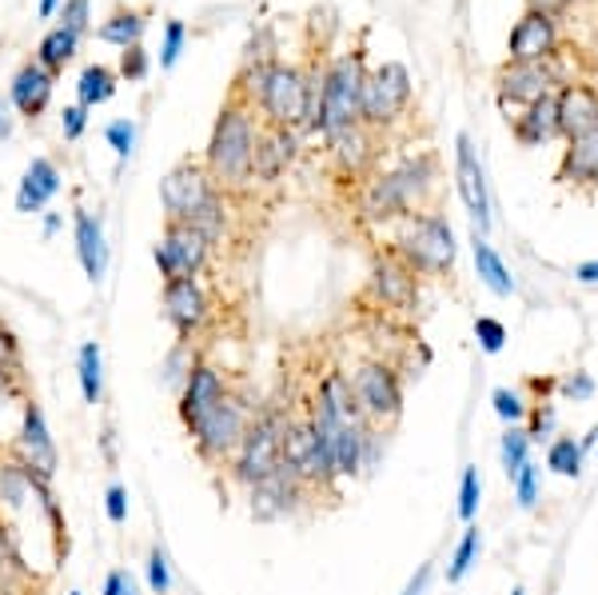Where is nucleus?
Returning a JSON list of instances; mask_svg holds the SVG:
<instances>
[{
    "label": "nucleus",
    "instance_id": "c03bdc74",
    "mask_svg": "<svg viewBox=\"0 0 598 595\" xmlns=\"http://www.w3.org/2000/svg\"><path fill=\"white\" fill-rule=\"evenodd\" d=\"M491 404H495V412L503 416L506 424H518L523 416H527V404H523V396H518V392H511V388H495Z\"/></svg>",
    "mask_w": 598,
    "mask_h": 595
},
{
    "label": "nucleus",
    "instance_id": "473e14b6",
    "mask_svg": "<svg viewBox=\"0 0 598 595\" xmlns=\"http://www.w3.org/2000/svg\"><path fill=\"white\" fill-rule=\"evenodd\" d=\"M76 376H81L84 400H88V404H100V396H104V356H100V344H96V340L81 344V352H76Z\"/></svg>",
    "mask_w": 598,
    "mask_h": 595
},
{
    "label": "nucleus",
    "instance_id": "a19ab883",
    "mask_svg": "<svg viewBox=\"0 0 598 595\" xmlns=\"http://www.w3.org/2000/svg\"><path fill=\"white\" fill-rule=\"evenodd\" d=\"M554 420H559V412H554L551 400H535V408H530V428H527V436H530V440H551Z\"/></svg>",
    "mask_w": 598,
    "mask_h": 595
},
{
    "label": "nucleus",
    "instance_id": "58836bf2",
    "mask_svg": "<svg viewBox=\"0 0 598 595\" xmlns=\"http://www.w3.org/2000/svg\"><path fill=\"white\" fill-rule=\"evenodd\" d=\"M475 340H479V348H483L487 356L503 352V344H506L503 320H495V316H479V320H475Z\"/></svg>",
    "mask_w": 598,
    "mask_h": 595
},
{
    "label": "nucleus",
    "instance_id": "4468645a",
    "mask_svg": "<svg viewBox=\"0 0 598 595\" xmlns=\"http://www.w3.org/2000/svg\"><path fill=\"white\" fill-rule=\"evenodd\" d=\"M327 148H332V168L339 185H363L380 160V132L363 129V124H351V129L327 136Z\"/></svg>",
    "mask_w": 598,
    "mask_h": 595
},
{
    "label": "nucleus",
    "instance_id": "c85d7f7f",
    "mask_svg": "<svg viewBox=\"0 0 598 595\" xmlns=\"http://www.w3.org/2000/svg\"><path fill=\"white\" fill-rule=\"evenodd\" d=\"M76 48H81V36L72 33V28H64V24H57V28H48V33L40 36V45H36L33 60L40 64V69L52 72V76H60V72L72 64Z\"/></svg>",
    "mask_w": 598,
    "mask_h": 595
},
{
    "label": "nucleus",
    "instance_id": "39448f33",
    "mask_svg": "<svg viewBox=\"0 0 598 595\" xmlns=\"http://www.w3.org/2000/svg\"><path fill=\"white\" fill-rule=\"evenodd\" d=\"M399 236L392 240V252L411 272H431V276H451L455 269V233L447 216L439 212H411L403 216Z\"/></svg>",
    "mask_w": 598,
    "mask_h": 595
},
{
    "label": "nucleus",
    "instance_id": "dca6fc26",
    "mask_svg": "<svg viewBox=\"0 0 598 595\" xmlns=\"http://www.w3.org/2000/svg\"><path fill=\"white\" fill-rule=\"evenodd\" d=\"M455 180H459L463 204L471 212L475 233H487V228H491V197H487L483 164L475 156V144L467 132H459V141H455Z\"/></svg>",
    "mask_w": 598,
    "mask_h": 595
},
{
    "label": "nucleus",
    "instance_id": "e2e57ef3",
    "mask_svg": "<svg viewBox=\"0 0 598 595\" xmlns=\"http://www.w3.org/2000/svg\"><path fill=\"white\" fill-rule=\"evenodd\" d=\"M69 595H81V592H69Z\"/></svg>",
    "mask_w": 598,
    "mask_h": 595
},
{
    "label": "nucleus",
    "instance_id": "72a5a7b5",
    "mask_svg": "<svg viewBox=\"0 0 598 595\" xmlns=\"http://www.w3.org/2000/svg\"><path fill=\"white\" fill-rule=\"evenodd\" d=\"M583 444H578L575 436H559V440H551V448H547V467L551 472H559V476L575 479L578 472H583Z\"/></svg>",
    "mask_w": 598,
    "mask_h": 595
},
{
    "label": "nucleus",
    "instance_id": "b1692460",
    "mask_svg": "<svg viewBox=\"0 0 598 595\" xmlns=\"http://www.w3.org/2000/svg\"><path fill=\"white\" fill-rule=\"evenodd\" d=\"M224 396H228L224 376H219L212 364H192L184 380V396H180V420L184 424L200 420V416H204L207 408H216Z\"/></svg>",
    "mask_w": 598,
    "mask_h": 595
},
{
    "label": "nucleus",
    "instance_id": "6ab92c4d",
    "mask_svg": "<svg viewBox=\"0 0 598 595\" xmlns=\"http://www.w3.org/2000/svg\"><path fill=\"white\" fill-rule=\"evenodd\" d=\"M296 152H299L296 129H276V124H260V136H255L252 180H260V185H276L279 176H284L291 168Z\"/></svg>",
    "mask_w": 598,
    "mask_h": 595
},
{
    "label": "nucleus",
    "instance_id": "09e8293b",
    "mask_svg": "<svg viewBox=\"0 0 598 595\" xmlns=\"http://www.w3.org/2000/svg\"><path fill=\"white\" fill-rule=\"evenodd\" d=\"M559 392H563V396H571V400H590V396H595V380H590L587 372L563 376V380H559Z\"/></svg>",
    "mask_w": 598,
    "mask_h": 595
},
{
    "label": "nucleus",
    "instance_id": "3c124183",
    "mask_svg": "<svg viewBox=\"0 0 598 595\" xmlns=\"http://www.w3.org/2000/svg\"><path fill=\"white\" fill-rule=\"evenodd\" d=\"M64 141H81V132H84V124H88V108H81V105H72V108H64Z\"/></svg>",
    "mask_w": 598,
    "mask_h": 595
},
{
    "label": "nucleus",
    "instance_id": "423d86ee",
    "mask_svg": "<svg viewBox=\"0 0 598 595\" xmlns=\"http://www.w3.org/2000/svg\"><path fill=\"white\" fill-rule=\"evenodd\" d=\"M291 416L284 408H264L255 412L248 432H243L240 448L231 455V476L240 484H260L264 476H272L284 464V436H288Z\"/></svg>",
    "mask_w": 598,
    "mask_h": 595
},
{
    "label": "nucleus",
    "instance_id": "9b49d317",
    "mask_svg": "<svg viewBox=\"0 0 598 595\" xmlns=\"http://www.w3.org/2000/svg\"><path fill=\"white\" fill-rule=\"evenodd\" d=\"M207 252H212V240L200 233L196 224L188 221H168L164 224V236L156 245V269H160L164 284L172 281H196L207 264Z\"/></svg>",
    "mask_w": 598,
    "mask_h": 595
},
{
    "label": "nucleus",
    "instance_id": "13d9d810",
    "mask_svg": "<svg viewBox=\"0 0 598 595\" xmlns=\"http://www.w3.org/2000/svg\"><path fill=\"white\" fill-rule=\"evenodd\" d=\"M57 4L60 0H40V16H45V21L48 16H57Z\"/></svg>",
    "mask_w": 598,
    "mask_h": 595
},
{
    "label": "nucleus",
    "instance_id": "c756f323",
    "mask_svg": "<svg viewBox=\"0 0 598 595\" xmlns=\"http://www.w3.org/2000/svg\"><path fill=\"white\" fill-rule=\"evenodd\" d=\"M471 252H475V272H479V281H483L495 296H515V281H511V272H506L503 257L487 245V236L475 233Z\"/></svg>",
    "mask_w": 598,
    "mask_h": 595
},
{
    "label": "nucleus",
    "instance_id": "4be33fe9",
    "mask_svg": "<svg viewBox=\"0 0 598 595\" xmlns=\"http://www.w3.org/2000/svg\"><path fill=\"white\" fill-rule=\"evenodd\" d=\"M164 316L180 336L200 332L207 320V296L200 288V281H172L164 284Z\"/></svg>",
    "mask_w": 598,
    "mask_h": 595
},
{
    "label": "nucleus",
    "instance_id": "412c9836",
    "mask_svg": "<svg viewBox=\"0 0 598 595\" xmlns=\"http://www.w3.org/2000/svg\"><path fill=\"white\" fill-rule=\"evenodd\" d=\"M554 100H559V136H563V141H575L583 132L598 129V88L595 84L571 81L554 93Z\"/></svg>",
    "mask_w": 598,
    "mask_h": 595
},
{
    "label": "nucleus",
    "instance_id": "ea45409f",
    "mask_svg": "<svg viewBox=\"0 0 598 595\" xmlns=\"http://www.w3.org/2000/svg\"><path fill=\"white\" fill-rule=\"evenodd\" d=\"M184 40H188V28L184 21H168L164 24V48H160V69H172L180 52H184Z\"/></svg>",
    "mask_w": 598,
    "mask_h": 595
},
{
    "label": "nucleus",
    "instance_id": "a878e982",
    "mask_svg": "<svg viewBox=\"0 0 598 595\" xmlns=\"http://www.w3.org/2000/svg\"><path fill=\"white\" fill-rule=\"evenodd\" d=\"M559 180L571 188H598V129L566 141L559 160Z\"/></svg>",
    "mask_w": 598,
    "mask_h": 595
},
{
    "label": "nucleus",
    "instance_id": "5701e85b",
    "mask_svg": "<svg viewBox=\"0 0 598 595\" xmlns=\"http://www.w3.org/2000/svg\"><path fill=\"white\" fill-rule=\"evenodd\" d=\"M52 88H57V76L48 69H40L36 60H28V64H21L16 76H12L9 100L24 120H36L48 108V100H52Z\"/></svg>",
    "mask_w": 598,
    "mask_h": 595
},
{
    "label": "nucleus",
    "instance_id": "de8ad7c7",
    "mask_svg": "<svg viewBox=\"0 0 598 595\" xmlns=\"http://www.w3.org/2000/svg\"><path fill=\"white\" fill-rule=\"evenodd\" d=\"M104 512H108V520H112L116 527L128 520V491L120 488V484H112V488L104 491Z\"/></svg>",
    "mask_w": 598,
    "mask_h": 595
},
{
    "label": "nucleus",
    "instance_id": "f3484780",
    "mask_svg": "<svg viewBox=\"0 0 598 595\" xmlns=\"http://www.w3.org/2000/svg\"><path fill=\"white\" fill-rule=\"evenodd\" d=\"M16 464H24L33 476L48 479L57 472V444L48 436V424H45V412L40 404H24V416H21V436H16Z\"/></svg>",
    "mask_w": 598,
    "mask_h": 595
},
{
    "label": "nucleus",
    "instance_id": "f8f14e48",
    "mask_svg": "<svg viewBox=\"0 0 598 595\" xmlns=\"http://www.w3.org/2000/svg\"><path fill=\"white\" fill-rule=\"evenodd\" d=\"M216 197L219 188L212 185V176H207V168L200 160H180L160 180V204L168 212V221H192Z\"/></svg>",
    "mask_w": 598,
    "mask_h": 595
},
{
    "label": "nucleus",
    "instance_id": "8fccbe9b",
    "mask_svg": "<svg viewBox=\"0 0 598 595\" xmlns=\"http://www.w3.org/2000/svg\"><path fill=\"white\" fill-rule=\"evenodd\" d=\"M104 595H140V587L128 575V568H112V572L104 575Z\"/></svg>",
    "mask_w": 598,
    "mask_h": 595
},
{
    "label": "nucleus",
    "instance_id": "5fc2aeb1",
    "mask_svg": "<svg viewBox=\"0 0 598 595\" xmlns=\"http://www.w3.org/2000/svg\"><path fill=\"white\" fill-rule=\"evenodd\" d=\"M16 360V340H12L9 328H0V364H12Z\"/></svg>",
    "mask_w": 598,
    "mask_h": 595
},
{
    "label": "nucleus",
    "instance_id": "ddd939ff",
    "mask_svg": "<svg viewBox=\"0 0 598 595\" xmlns=\"http://www.w3.org/2000/svg\"><path fill=\"white\" fill-rule=\"evenodd\" d=\"M554 84H559V72L551 69V60H547V64H518V60H503L495 72V93H499L503 112H511V108H530L535 100L551 96Z\"/></svg>",
    "mask_w": 598,
    "mask_h": 595
},
{
    "label": "nucleus",
    "instance_id": "0eeeda50",
    "mask_svg": "<svg viewBox=\"0 0 598 595\" xmlns=\"http://www.w3.org/2000/svg\"><path fill=\"white\" fill-rule=\"evenodd\" d=\"M411 96H415V88H411V72H407V64L387 60V64H380L375 72H368V81H363V96H359V124L371 132L392 129L395 120L407 117Z\"/></svg>",
    "mask_w": 598,
    "mask_h": 595
},
{
    "label": "nucleus",
    "instance_id": "9d476101",
    "mask_svg": "<svg viewBox=\"0 0 598 595\" xmlns=\"http://www.w3.org/2000/svg\"><path fill=\"white\" fill-rule=\"evenodd\" d=\"M284 467L303 484V488H327L335 479L332 448L315 432V424L308 416H291L288 436H284Z\"/></svg>",
    "mask_w": 598,
    "mask_h": 595
},
{
    "label": "nucleus",
    "instance_id": "393cba45",
    "mask_svg": "<svg viewBox=\"0 0 598 595\" xmlns=\"http://www.w3.org/2000/svg\"><path fill=\"white\" fill-rule=\"evenodd\" d=\"M57 192H60V168L48 156H33L21 176V188H16V212L36 216Z\"/></svg>",
    "mask_w": 598,
    "mask_h": 595
},
{
    "label": "nucleus",
    "instance_id": "79ce46f5",
    "mask_svg": "<svg viewBox=\"0 0 598 595\" xmlns=\"http://www.w3.org/2000/svg\"><path fill=\"white\" fill-rule=\"evenodd\" d=\"M511 484H515L518 508H535V500H539V467L527 460V464L518 467V476L511 479Z\"/></svg>",
    "mask_w": 598,
    "mask_h": 595
},
{
    "label": "nucleus",
    "instance_id": "c9c22d12",
    "mask_svg": "<svg viewBox=\"0 0 598 595\" xmlns=\"http://www.w3.org/2000/svg\"><path fill=\"white\" fill-rule=\"evenodd\" d=\"M527 452H530V436L527 428H518V424H511L503 432V467H506V479L518 476V467L527 464Z\"/></svg>",
    "mask_w": 598,
    "mask_h": 595
},
{
    "label": "nucleus",
    "instance_id": "f704fd0d",
    "mask_svg": "<svg viewBox=\"0 0 598 595\" xmlns=\"http://www.w3.org/2000/svg\"><path fill=\"white\" fill-rule=\"evenodd\" d=\"M475 560H479V527L467 524V532H463V539H459V548H455V556H451L447 584H459L463 575L475 568Z\"/></svg>",
    "mask_w": 598,
    "mask_h": 595
},
{
    "label": "nucleus",
    "instance_id": "603ef678",
    "mask_svg": "<svg viewBox=\"0 0 598 595\" xmlns=\"http://www.w3.org/2000/svg\"><path fill=\"white\" fill-rule=\"evenodd\" d=\"M571 9V0H527V12H542V16H559Z\"/></svg>",
    "mask_w": 598,
    "mask_h": 595
},
{
    "label": "nucleus",
    "instance_id": "4c0bfd02",
    "mask_svg": "<svg viewBox=\"0 0 598 595\" xmlns=\"http://www.w3.org/2000/svg\"><path fill=\"white\" fill-rule=\"evenodd\" d=\"M148 69H152V60H148V52H144V45H128L124 52H120V69H116V76L128 84H136L148 76Z\"/></svg>",
    "mask_w": 598,
    "mask_h": 595
},
{
    "label": "nucleus",
    "instance_id": "864d4df0",
    "mask_svg": "<svg viewBox=\"0 0 598 595\" xmlns=\"http://www.w3.org/2000/svg\"><path fill=\"white\" fill-rule=\"evenodd\" d=\"M427 584H431V563H423V568H419V572H415V580L407 587H403L399 595H423L427 592Z\"/></svg>",
    "mask_w": 598,
    "mask_h": 595
},
{
    "label": "nucleus",
    "instance_id": "bf43d9fd",
    "mask_svg": "<svg viewBox=\"0 0 598 595\" xmlns=\"http://www.w3.org/2000/svg\"><path fill=\"white\" fill-rule=\"evenodd\" d=\"M9 392V364H0V400Z\"/></svg>",
    "mask_w": 598,
    "mask_h": 595
},
{
    "label": "nucleus",
    "instance_id": "6e6552de",
    "mask_svg": "<svg viewBox=\"0 0 598 595\" xmlns=\"http://www.w3.org/2000/svg\"><path fill=\"white\" fill-rule=\"evenodd\" d=\"M347 380H351L359 416H363L368 428H392V424L403 416V384L392 364L368 360V364H359Z\"/></svg>",
    "mask_w": 598,
    "mask_h": 595
},
{
    "label": "nucleus",
    "instance_id": "37998d69",
    "mask_svg": "<svg viewBox=\"0 0 598 595\" xmlns=\"http://www.w3.org/2000/svg\"><path fill=\"white\" fill-rule=\"evenodd\" d=\"M104 136H108V144L116 148L120 160H128L132 148H136V124H132V120H112V124L104 129Z\"/></svg>",
    "mask_w": 598,
    "mask_h": 595
},
{
    "label": "nucleus",
    "instance_id": "4d7b16f0",
    "mask_svg": "<svg viewBox=\"0 0 598 595\" xmlns=\"http://www.w3.org/2000/svg\"><path fill=\"white\" fill-rule=\"evenodd\" d=\"M12 136V112H9V105L0 100V141H9Z\"/></svg>",
    "mask_w": 598,
    "mask_h": 595
},
{
    "label": "nucleus",
    "instance_id": "7ed1b4c3",
    "mask_svg": "<svg viewBox=\"0 0 598 595\" xmlns=\"http://www.w3.org/2000/svg\"><path fill=\"white\" fill-rule=\"evenodd\" d=\"M236 88L260 108L264 124H276V129H308V81H303V69H299V64L264 60V64H255L252 84L236 81Z\"/></svg>",
    "mask_w": 598,
    "mask_h": 595
},
{
    "label": "nucleus",
    "instance_id": "6e6d98bb",
    "mask_svg": "<svg viewBox=\"0 0 598 595\" xmlns=\"http://www.w3.org/2000/svg\"><path fill=\"white\" fill-rule=\"evenodd\" d=\"M575 281L578 284H598V260H587V264H578V269H575Z\"/></svg>",
    "mask_w": 598,
    "mask_h": 595
},
{
    "label": "nucleus",
    "instance_id": "a211bd4d",
    "mask_svg": "<svg viewBox=\"0 0 598 595\" xmlns=\"http://www.w3.org/2000/svg\"><path fill=\"white\" fill-rule=\"evenodd\" d=\"M371 288H375L383 308H395V312H411V308H419V272L407 269L395 252H383V260H375Z\"/></svg>",
    "mask_w": 598,
    "mask_h": 595
},
{
    "label": "nucleus",
    "instance_id": "49530a36",
    "mask_svg": "<svg viewBox=\"0 0 598 595\" xmlns=\"http://www.w3.org/2000/svg\"><path fill=\"white\" fill-rule=\"evenodd\" d=\"M168 584H172V572H168V556L160 548H152L148 556V587L156 595H168Z\"/></svg>",
    "mask_w": 598,
    "mask_h": 595
},
{
    "label": "nucleus",
    "instance_id": "f257e3e1",
    "mask_svg": "<svg viewBox=\"0 0 598 595\" xmlns=\"http://www.w3.org/2000/svg\"><path fill=\"white\" fill-rule=\"evenodd\" d=\"M255 136H260V120L255 105L231 84L228 100L219 108L216 129L204 152V168L219 192H240L252 185V160H255Z\"/></svg>",
    "mask_w": 598,
    "mask_h": 595
},
{
    "label": "nucleus",
    "instance_id": "cd10ccee",
    "mask_svg": "<svg viewBox=\"0 0 598 595\" xmlns=\"http://www.w3.org/2000/svg\"><path fill=\"white\" fill-rule=\"evenodd\" d=\"M72 224H76V257H81L84 272H88V281L100 284L104 272H108V245H104V224L96 221V216H88L84 209H76Z\"/></svg>",
    "mask_w": 598,
    "mask_h": 595
},
{
    "label": "nucleus",
    "instance_id": "680f3d73",
    "mask_svg": "<svg viewBox=\"0 0 598 595\" xmlns=\"http://www.w3.org/2000/svg\"><path fill=\"white\" fill-rule=\"evenodd\" d=\"M511 595H523V587H511Z\"/></svg>",
    "mask_w": 598,
    "mask_h": 595
},
{
    "label": "nucleus",
    "instance_id": "052dcab7",
    "mask_svg": "<svg viewBox=\"0 0 598 595\" xmlns=\"http://www.w3.org/2000/svg\"><path fill=\"white\" fill-rule=\"evenodd\" d=\"M9 572H12V568L4 560H0V592H9Z\"/></svg>",
    "mask_w": 598,
    "mask_h": 595
},
{
    "label": "nucleus",
    "instance_id": "2eb2a0df",
    "mask_svg": "<svg viewBox=\"0 0 598 595\" xmlns=\"http://www.w3.org/2000/svg\"><path fill=\"white\" fill-rule=\"evenodd\" d=\"M559 57V24L554 16H542V12H523L518 24L506 36V60H518V64H547V60Z\"/></svg>",
    "mask_w": 598,
    "mask_h": 595
},
{
    "label": "nucleus",
    "instance_id": "f03ea898",
    "mask_svg": "<svg viewBox=\"0 0 598 595\" xmlns=\"http://www.w3.org/2000/svg\"><path fill=\"white\" fill-rule=\"evenodd\" d=\"M435 188V156H415L403 160L399 168L371 172L356 188V209L371 224H395L411 212H427L423 200Z\"/></svg>",
    "mask_w": 598,
    "mask_h": 595
},
{
    "label": "nucleus",
    "instance_id": "20e7f679",
    "mask_svg": "<svg viewBox=\"0 0 598 595\" xmlns=\"http://www.w3.org/2000/svg\"><path fill=\"white\" fill-rule=\"evenodd\" d=\"M363 81H368V57L363 48H347L335 60H327L323 69V96H320V117L315 129L323 141L335 132L359 124V96H363Z\"/></svg>",
    "mask_w": 598,
    "mask_h": 595
},
{
    "label": "nucleus",
    "instance_id": "aec40b11",
    "mask_svg": "<svg viewBox=\"0 0 598 595\" xmlns=\"http://www.w3.org/2000/svg\"><path fill=\"white\" fill-rule=\"evenodd\" d=\"M308 496V488L291 476L288 467L279 464L272 476H264L260 484H252V515L255 520H279L299 508V500Z\"/></svg>",
    "mask_w": 598,
    "mask_h": 595
},
{
    "label": "nucleus",
    "instance_id": "1a4fd4ad",
    "mask_svg": "<svg viewBox=\"0 0 598 595\" xmlns=\"http://www.w3.org/2000/svg\"><path fill=\"white\" fill-rule=\"evenodd\" d=\"M255 412H248V404H243L240 396H224L216 404V408H207L200 420L188 424V432H192V440H196L200 455L204 460H212V464H224V460H231L236 455V448H240L243 432H248V424H252Z\"/></svg>",
    "mask_w": 598,
    "mask_h": 595
},
{
    "label": "nucleus",
    "instance_id": "e433bc0d",
    "mask_svg": "<svg viewBox=\"0 0 598 595\" xmlns=\"http://www.w3.org/2000/svg\"><path fill=\"white\" fill-rule=\"evenodd\" d=\"M479 496H483V484H479V467H463V484H459V520L471 524L475 512H479Z\"/></svg>",
    "mask_w": 598,
    "mask_h": 595
},
{
    "label": "nucleus",
    "instance_id": "bb28decb",
    "mask_svg": "<svg viewBox=\"0 0 598 595\" xmlns=\"http://www.w3.org/2000/svg\"><path fill=\"white\" fill-rule=\"evenodd\" d=\"M559 93V88H554ZM551 96H542L535 100L530 108H523L515 120H511V132H515L518 144H527V148H539V144L554 141L559 136V100Z\"/></svg>",
    "mask_w": 598,
    "mask_h": 595
},
{
    "label": "nucleus",
    "instance_id": "2f4dec72",
    "mask_svg": "<svg viewBox=\"0 0 598 595\" xmlns=\"http://www.w3.org/2000/svg\"><path fill=\"white\" fill-rule=\"evenodd\" d=\"M116 84H120L116 69H108V64H88V69L81 72V81H76V105L81 108L108 105L116 96Z\"/></svg>",
    "mask_w": 598,
    "mask_h": 595
},
{
    "label": "nucleus",
    "instance_id": "a18cd8bd",
    "mask_svg": "<svg viewBox=\"0 0 598 595\" xmlns=\"http://www.w3.org/2000/svg\"><path fill=\"white\" fill-rule=\"evenodd\" d=\"M88 9H93V0H64V9H60V24L81 36L84 28H88V21H93Z\"/></svg>",
    "mask_w": 598,
    "mask_h": 595
},
{
    "label": "nucleus",
    "instance_id": "7c9ffc66",
    "mask_svg": "<svg viewBox=\"0 0 598 595\" xmlns=\"http://www.w3.org/2000/svg\"><path fill=\"white\" fill-rule=\"evenodd\" d=\"M144 28H148V12L144 9H116L108 21L96 28V36H100L104 45H140V36H144Z\"/></svg>",
    "mask_w": 598,
    "mask_h": 595
}]
</instances>
